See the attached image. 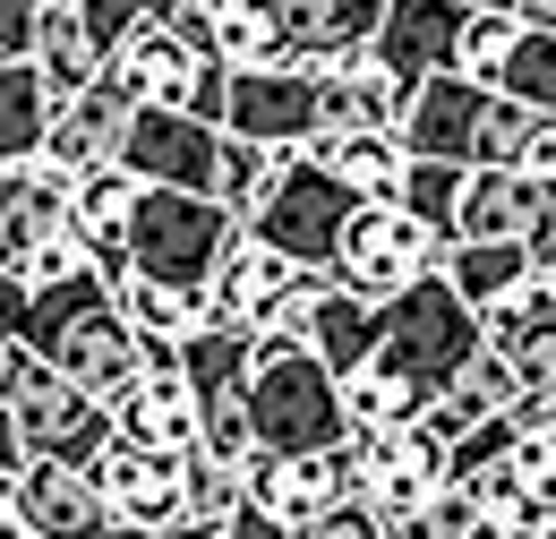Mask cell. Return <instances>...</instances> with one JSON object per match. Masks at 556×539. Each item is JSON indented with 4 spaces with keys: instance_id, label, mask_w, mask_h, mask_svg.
Here are the masks:
<instances>
[{
    "instance_id": "cell-1",
    "label": "cell",
    "mask_w": 556,
    "mask_h": 539,
    "mask_svg": "<svg viewBox=\"0 0 556 539\" xmlns=\"http://www.w3.org/2000/svg\"><path fill=\"white\" fill-rule=\"evenodd\" d=\"M26 342L77 377L94 403H121L129 386H138V368L154 360L146 335L121 317V300H112V266H77L61 283H43L35 300H26Z\"/></svg>"
},
{
    "instance_id": "cell-2",
    "label": "cell",
    "mask_w": 556,
    "mask_h": 539,
    "mask_svg": "<svg viewBox=\"0 0 556 539\" xmlns=\"http://www.w3.org/2000/svg\"><path fill=\"white\" fill-rule=\"evenodd\" d=\"M368 351L437 403V394L454 386V368L480 351V309L454 291L445 266H428L419 283H403L394 300H377V342H368Z\"/></svg>"
},
{
    "instance_id": "cell-3",
    "label": "cell",
    "mask_w": 556,
    "mask_h": 539,
    "mask_svg": "<svg viewBox=\"0 0 556 539\" xmlns=\"http://www.w3.org/2000/svg\"><path fill=\"white\" fill-rule=\"evenodd\" d=\"M249 428L266 454H308V446H343L351 411L334 360H317L308 342H257L249 351Z\"/></svg>"
},
{
    "instance_id": "cell-4",
    "label": "cell",
    "mask_w": 556,
    "mask_h": 539,
    "mask_svg": "<svg viewBox=\"0 0 556 539\" xmlns=\"http://www.w3.org/2000/svg\"><path fill=\"white\" fill-rule=\"evenodd\" d=\"M240 231L249 223L223 198H206V189H154L146 180L138 214H129V240H121V266L154 274V283H180V291H206Z\"/></svg>"
},
{
    "instance_id": "cell-5",
    "label": "cell",
    "mask_w": 556,
    "mask_h": 539,
    "mask_svg": "<svg viewBox=\"0 0 556 539\" xmlns=\"http://www.w3.org/2000/svg\"><path fill=\"white\" fill-rule=\"evenodd\" d=\"M0 403L17 419L26 463H94L103 437H112V403H94L77 377H61L35 342H9L0 351Z\"/></svg>"
},
{
    "instance_id": "cell-6",
    "label": "cell",
    "mask_w": 556,
    "mask_h": 539,
    "mask_svg": "<svg viewBox=\"0 0 556 539\" xmlns=\"http://www.w3.org/2000/svg\"><path fill=\"white\" fill-rule=\"evenodd\" d=\"M103 77L129 86L138 103L198 112L214 129H223V103H231V61L214 52L206 26H189V17H154V26L129 35V43H112V52H103Z\"/></svg>"
},
{
    "instance_id": "cell-7",
    "label": "cell",
    "mask_w": 556,
    "mask_h": 539,
    "mask_svg": "<svg viewBox=\"0 0 556 539\" xmlns=\"http://www.w3.org/2000/svg\"><path fill=\"white\" fill-rule=\"evenodd\" d=\"M428 266H445V231L419 223L403 198H359L334 240V283H351L359 300H394L403 283H419Z\"/></svg>"
},
{
    "instance_id": "cell-8",
    "label": "cell",
    "mask_w": 556,
    "mask_h": 539,
    "mask_svg": "<svg viewBox=\"0 0 556 539\" xmlns=\"http://www.w3.org/2000/svg\"><path fill=\"white\" fill-rule=\"evenodd\" d=\"M223 129L257 146H317L326 137V61H257L231 68Z\"/></svg>"
},
{
    "instance_id": "cell-9",
    "label": "cell",
    "mask_w": 556,
    "mask_h": 539,
    "mask_svg": "<svg viewBox=\"0 0 556 539\" xmlns=\"http://www.w3.org/2000/svg\"><path fill=\"white\" fill-rule=\"evenodd\" d=\"M351 205H359V198H351L343 180L300 146V154H291V172L275 180V198L257 205V223H249V231H257L266 249H282L291 266H334V240H343Z\"/></svg>"
},
{
    "instance_id": "cell-10",
    "label": "cell",
    "mask_w": 556,
    "mask_h": 539,
    "mask_svg": "<svg viewBox=\"0 0 556 539\" xmlns=\"http://www.w3.org/2000/svg\"><path fill=\"white\" fill-rule=\"evenodd\" d=\"M454 240H531V258L556 266V189L531 163H471L463 205H454Z\"/></svg>"
},
{
    "instance_id": "cell-11",
    "label": "cell",
    "mask_w": 556,
    "mask_h": 539,
    "mask_svg": "<svg viewBox=\"0 0 556 539\" xmlns=\"http://www.w3.org/2000/svg\"><path fill=\"white\" fill-rule=\"evenodd\" d=\"M121 163L154 180V189H206L223 180V129L198 121V112H172V103H138L129 112V137H121Z\"/></svg>"
},
{
    "instance_id": "cell-12",
    "label": "cell",
    "mask_w": 556,
    "mask_h": 539,
    "mask_svg": "<svg viewBox=\"0 0 556 539\" xmlns=\"http://www.w3.org/2000/svg\"><path fill=\"white\" fill-rule=\"evenodd\" d=\"M351 463H359V497L377 514H394L454 479V446L428 419H394V428H351Z\"/></svg>"
},
{
    "instance_id": "cell-13",
    "label": "cell",
    "mask_w": 556,
    "mask_h": 539,
    "mask_svg": "<svg viewBox=\"0 0 556 539\" xmlns=\"http://www.w3.org/2000/svg\"><path fill=\"white\" fill-rule=\"evenodd\" d=\"M86 472H94V488H103L129 523H146V531H172L180 505H189V454L146 446V437H129V428H112L103 454H94Z\"/></svg>"
},
{
    "instance_id": "cell-14",
    "label": "cell",
    "mask_w": 556,
    "mask_h": 539,
    "mask_svg": "<svg viewBox=\"0 0 556 539\" xmlns=\"http://www.w3.org/2000/svg\"><path fill=\"white\" fill-rule=\"evenodd\" d=\"M359 497V463H351V437L343 446H308V454H266L257 472H249V505H266L275 523H317L326 505H343Z\"/></svg>"
},
{
    "instance_id": "cell-15",
    "label": "cell",
    "mask_w": 556,
    "mask_h": 539,
    "mask_svg": "<svg viewBox=\"0 0 556 539\" xmlns=\"http://www.w3.org/2000/svg\"><path fill=\"white\" fill-rule=\"evenodd\" d=\"M480 342H496L522 377V394H556V266L514 283L505 300L480 309Z\"/></svg>"
},
{
    "instance_id": "cell-16",
    "label": "cell",
    "mask_w": 556,
    "mask_h": 539,
    "mask_svg": "<svg viewBox=\"0 0 556 539\" xmlns=\"http://www.w3.org/2000/svg\"><path fill=\"white\" fill-rule=\"evenodd\" d=\"M112 428H129V437H146V446H172V454H198L206 403H198L189 360H180V351H154V360L138 368V386L112 403Z\"/></svg>"
},
{
    "instance_id": "cell-17",
    "label": "cell",
    "mask_w": 556,
    "mask_h": 539,
    "mask_svg": "<svg viewBox=\"0 0 556 539\" xmlns=\"http://www.w3.org/2000/svg\"><path fill=\"white\" fill-rule=\"evenodd\" d=\"M463 26H471V0H394L368 52L419 95L428 77H445V68L463 61Z\"/></svg>"
},
{
    "instance_id": "cell-18",
    "label": "cell",
    "mask_w": 556,
    "mask_h": 539,
    "mask_svg": "<svg viewBox=\"0 0 556 539\" xmlns=\"http://www.w3.org/2000/svg\"><path fill=\"white\" fill-rule=\"evenodd\" d=\"M488 103H496V86L463 77V68H445V77H428V86L412 95V112H403V146L428 154V163H480Z\"/></svg>"
},
{
    "instance_id": "cell-19",
    "label": "cell",
    "mask_w": 556,
    "mask_h": 539,
    "mask_svg": "<svg viewBox=\"0 0 556 539\" xmlns=\"http://www.w3.org/2000/svg\"><path fill=\"white\" fill-rule=\"evenodd\" d=\"M291 283H300V266H291L282 249H266L257 231H240V240H231V258H223V266H214V283H206V326L266 335Z\"/></svg>"
},
{
    "instance_id": "cell-20",
    "label": "cell",
    "mask_w": 556,
    "mask_h": 539,
    "mask_svg": "<svg viewBox=\"0 0 556 539\" xmlns=\"http://www.w3.org/2000/svg\"><path fill=\"white\" fill-rule=\"evenodd\" d=\"M70 231V172H52L43 154L35 163H9L0 172V266L26 274L35 249H52Z\"/></svg>"
},
{
    "instance_id": "cell-21",
    "label": "cell",
    "mask_w": 556,
    "mask_h": 539,
    "mask_svg": "<svg viewBox=\"0 0 556 539\" xmlns=\"http://www.w3.org/2000/svg\"><path fill=\"white\" fill-rule=\"evenodd\" d=\"M129 112H138V95H129V86H112V77L77 86L70 103H52V129H43V163H52V172H94V163H121Z\"/></svg>"
},
{
    "instance_id": "cell-22",
    "label": "cell",
    "mask_w": 556,
    "mask_h": 539,
    "mask_svg": "<svg viewBox=\"0 0 556 539\" xmlns=\"http://www.w3.org/2000/svg\"><path fill=\"white\" fill-rule=\"evenodd\" d=\"M394 0H275L282 17V61H343L368 52Z\"/></svg>"
},
{
    "instance_id": "cell-23",
    "label": "cell",
    "mask_w": 556,
    "mask_h": 539,
    "mask_svg": "<svg viewBox=\"0 0 556 539\" xmlns=\"http://www.w3.org/2000/svg\"><path fill=\"white\" fill-rule=\"evenodd\" d=\"M403 112H412V86L377 52L326 61V129H403Z\"/></svg>"
},
{
    "instance_id": "cell-24",
    "label": "cell",
    "mask_w": 556,
    "mask_h": 539,
    "mask_svg": "<svg viewBox=\"0 0 556 539\" xmlns=\"http://www.w3.org/2000/svg\"><path fill=\"white\" fill-rule=\"evenodd\" d=\"M138 172L129 163H94L70 172V231L94 249V266H121V240H129V214H138Z\"/></svg>"
},
{
    "instance_id": "cell-25",
    "label": "cell",
    "mask_w": 556,
    "mask_h": 539,
    "mask_svg": "<svg viewBox=\"0 0 556 539\" xmlns=\"http://www.w3.org/2000/svg\"><path fill=\"white\" fill-rule=\"evenodd\" d=\"M351 198H403V172H412V146L403 129H326L308 146Z\"/></svg>"
},
{
    "instance_id": "cell-26",
    "label": "cell",
    "mask_w": 556,
    "mask_h": 539,
    "mask_svg": "<svg viewBox=\"0 0 556 539\" xmlns=\"http://www.w3.org/2000/svg\"><path fill=\"white\" fill-rule=\"evenodd\" d=\"M112 300H121V317L146 335V351H180V342L206 326V291L154 283V274H138V266H112Z\"/></svg>"
},
{
    "instance_id": "cell-27",
    "label": "cell",
    "mask_w": 556,
    "mask_h": 539,
    "mask_svg": "<svg viewBox=\"0 0 556 539\" xmlns=\"http://www.w3.org/2000/svg\"><path fill=\"white\" fill-rule=\"evenodd\" d=\"M26 61L43 68L52 103H70L77 86H94V77H103V43H94V26H86V9H77V0H61V9L35 26V52H26Z\"/></svg>"
},
{
    "instance_id": "cell-28",
    "label": "cell",
    "mask_w": 556,
    "mask_h": 539,
    "mask_svg": "<svg viewBox=\"0 0 556 539\" xmlns=\"http://www.w3.org/2000/svg\"><path fill=\"white\" fill-rule=\"evenodd\" d=\"M300 342L317 351V360H334V377H343L351 360H368V342H377V300H359L351 283H317V300H308V326H300Z\"/></svg>"
},
{
    "instance_id": "cell-29",
    "label": "cell",
    "mask_w": 556,
    "mask_h": 539,
    "mask_svg": "<svg viewBox=\"0 0 556 539\" xmlns=\"http://www.w3.org/2000/svg\"><path fill=\"white\" fill-rule=\"evenodd\" d=\"M52 129V86L35 61H0V172L9 163H35Z\"/></svg>"
},
{
    "instance_id": "cell-30",
    "label": "cell",
    "mask_w": 556,
    "mask_h": 539,
    "mask_svg": "<svg viewBox=\"0 0 556 539\" xmlns=\"http://www.w3.org/2000/svg\"><path fill=\"white\" fill-rule=\"evenodd\" d=\"M445 274H454V291H463L471 309H488V300H505L514 283H531L540 258H531V240H454V249H445Z\"/></svg>"
},
{
    "instance_id": "cell-31",
    "label": "cell",
    "mask_w": 556,
    "mask_h": 539,
    "mask_svg": "<svg viewBox=\"0 0 556 539\" xmlns=\"http://www.w3.org/2000/svg\"><path fill=\"white\" fill-rule=\"evenodd\" d=\"M291 154H300V146H257V137L223 129V180H214V198L231 205L240 223H257V205L275 198V180L291 172Z\"/></svg>"
},
{
    "instance_id": "cell-32",
    "label": "cell",
    "mask_w": 556,
    "mask_h": 539,
    "mask_svg": "<svg viewBox=\"0 0 556 539\" xmlns=\"http://www.w3.org/2000/svg\"><path fill=\"white\" fill-rule=\"evenodd\" d=\"M206 43H214L231 68L282 61V17H275V0H206Z\"/></svg>"
},
{
    "instance_id": "cell-33",
    "label": "cell",
    "mask_w": 556,
    "mask_h": 539,
    "mask_svg": "<svg viewBox=\"0 0 556 539\" xmlns=\"http://www.w3.org/2000/svg\"><path fill=\"white\" fill-rule=\"evenodd\" d=\"M249 505V472L214 463V454H189V505H180V539H223V523Z\"/></svg>"
},
{
    "instance_id": "cell-34",
    "label": "cell",
    "mask_w": 556,
    "mask_h": 539,
    "mask_svg": "<svg viewBox=\"0 0 556 539\" xmlns=\"http://www.w3.org/2000/svg\"><path fill=\"white\" fill-rule=\"evenodd\" d=\"M496 95H514V103H531L540 121H556V26H531V17H522L514 52L496 68Z\"/></svg>"
},
{
    "instance_id": "cell-35",
    "label": "cell",
    "mask_w": 556,
    "mask_h": 539,
    "mask_svg": "<svg viewBox=\"0 0 556 539\" xmlns=\"http://www.w3.org/2000/svg\"><path fill=\"white\" fill-rule=\"evenodd\" d=\"M471 531H480V497L463 479H445V488H428V497L386 514V539H471Z\"/></svg>"
},
{
    "instance_id": "cell-36",
    "label": "cell",
    "mask_w": 556,
    "mask_h": 539,
    "mask_svg": "<svg viewBox=\"0 0 556 539\" xmlns=\"http://www.w3.org/2000/svg\"><path fill=\"white\" fill-rule=\"evenodd\" d=\"M463 172H471V163H428V154H412V172H403V205H412L419 223H437V231H445V249H454V205H463Z\"/></svg>"
},
{
    "instance_id": "cell-37",
    "label": "cell",
    "mask_w": 556,
    "mask_h": 539,
    "mask_svg": "<svg viewBox=\"0 0 556 539\" xmlns=\"http://www.w3.org/2000/svg\"><path fill=\"white\" fill-rule=\"evenodd\" d=\"M514 35H522V17L514 9H471V26H463V77H480V86H496V68H505V52H514Z\"/></svg>"
},
{
    "instance_id": "cell-38",
    "label": "cell",
    "mask_w": 556,
    "mask_h": 539,
    "mask_svg": "<svg viewBox=\"0 0 556 539\" xmlns=\"http://www.w3.org/2000/svg\"><path fill=\"white\" fill-rule=\"evenodd\" d=\"M531 137H540V112L514 103V95H496V103H488V129H480V163H522Z\"/></svg>"
},
{
    "instance_id": "cell-39",
    "label": "cell",
    "mask_w": 556,
    "mask_h": 539,
    "mask_svg": "<svg viewBox=\"0 0 556 539\" xmlns=\"http://www.w3.org/2000/svg\"><path fill=\"white\" fill-rule=\"evenodd\" d=\"M300 539H386V514H377L368 497H343V505H326L317 523H300Z\"/></svg>"
},
{
    "instance_id": "cell-40",
    "label": "cell",
    "mask_w": 556,
    "mask_h": 539,
    "mask_svg": "<svg viewBox=\"0 0 556 539\" xmlns=\"http://www.w3.org/2000/svg\"><path fill=\"white\" fill-rule=\"evenodd\" d=\"M61 0H0V61H26L35 52V26L52 17Z\"/></svg>"
},
{
    "instance_id": "cell-41",
    "label": "cell",
    "mask_w": 556,
    "mask_h": 539,
    "mask_svg": "<svg viewBox=\"0 0 556 539\" xmlns=\"http://www.w3.org/2000/svg\"><path fill=\"white\" fill-rule=\"evenodd\" d=\"M26 300H35V291H26V274L0 266V351H9V342H26Z\"/></svg>"
},
{
    "instance_id": "cell-42",
    "label": "cell",
    "mask_w": 556,
    "mask_h": 539,
    "mask_svg": "<svg viewBox=\"0 0 556 539\" xmlns=\"http://www.w3.org/2000/svg\"><path fill=\"white\" fill-rule=\"evenodd\" d=\"M223 539H300V531H291V523H275L266 505H240V514L223 523Z\"/></svg>"
},
{
    "instance_id": "cell-43",
    "label": "cell",
    "mask_w": 556,
    "mask_h": 539,
    "mask_svg": "<svg viewBox=\"0 0 556 539\" xmlns=\"http://www.w3.org/2000/svg\"><path fill=\"white\" fill-rule=\"evenodd\" d=\"M0 539H43V531H35V514H26V497H17V472L0 479Z\"/></svg>"
},
{
    "instance_id": "cell-44",
    "label": "cell",
    "mask_w": 556,
    "mask_h": 539,
    "mask_svg": "<svg viewBox=\"0 0 556 539\" xmlns=\"http://www.w3.org/2000/svg\"><path fill=\"white\" fill-rule=\"evenodd\" d=\"M522 163H531V172L556 189V121H540V137H531V154H522Z\"/></svg>"
},
{
    "instance_id": "cell-45",
    "label": "cell",
    "mask_w": 556,
    "mask_h": 539,
    "mask_svg": "<svg viewBox=\"0 0 556 539\" xmlns=\"http://www.w3.org/2000/svg\"><path fill=\"white\" fill-rule=\"evenodd\" d=\"M26 472V446H17V419H9V403H0V479Z\"/></svg>"
},
{
    "instance_id": "cell-46",
    "label": "cell",
    "mask_w": 556,
    "mask_h": 539,
    "mask_svg": "<svg viewBox=\"0 0 556 539\" xmlns=\"http://www.w3.org/2000/svg\"><path fill=\"white\" fill-rule=\"evenodd\" d=\"M522 17H531V26H556V0H522Z\"/></svg>"
},
{
    "instance_id": "cell-47",
    "label": "cell",
    "mask_w": 556,
    "mask_h": 539,
    "mask_svg": "<svg viewBox=\"0 0 556 539\" xmlns=\"http://www.w3.org/2000/svg\"><path fill=\"white\" fill-rule=\"evenodd\" d=\"M471 9H514V17H522V0H471Z\"/></svg>"
},
{
    "instance_id": "cell-48",
    "label": "cell",
    "mask_w": 556,
    "mask_h": 539,
    "mask_svg": "<svg viewBox=\"0 0 556 539\" xmlns=\"http://www.w3.org/2000/svg\"><path fill=\"white\" fill-rule=\"evenodd\" d=\"M163 539H180V531H163Z\"/></svg>"
}]
</instances>
